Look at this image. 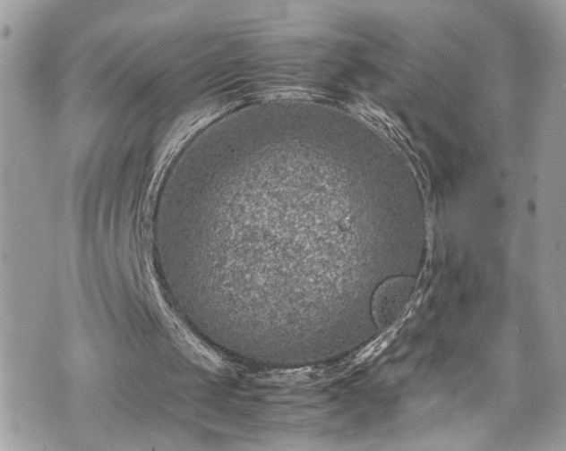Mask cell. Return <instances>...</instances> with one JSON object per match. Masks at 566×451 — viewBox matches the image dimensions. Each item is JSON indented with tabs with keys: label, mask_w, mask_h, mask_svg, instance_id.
I'll list each match as a JSON object with an SVG mask.
<instances>
[{
	"label": "cell",
	"mask_w": 566,
	"mask_h": 451,
	"mask_svg": "<svg viewBox=\"0 0 566 451\" xmlns=\"http://www.w3.org/2000/svg\"><path fill=\"white\" fill-rule=\"evenodd\" d=\"M415 286V279L409 277H390L378 286L372 300V315L379 328L386 329L401 318Z\"/></svg>",
	"instance_id": "6da1fadb"
}]
</instances>
